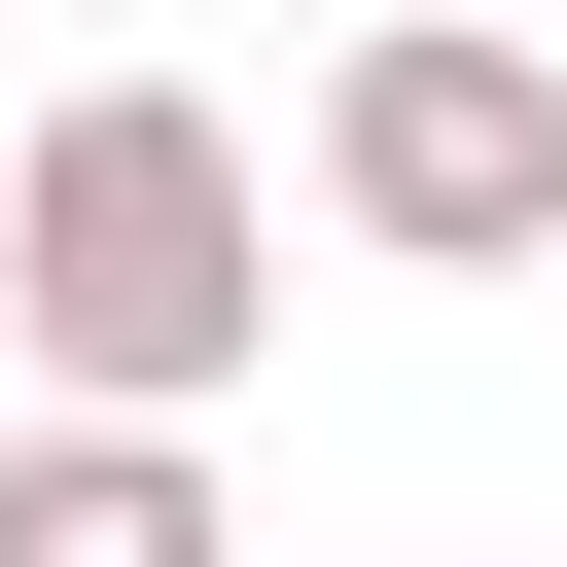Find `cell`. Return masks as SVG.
I'll list each match as a JSON object with an SVG mask.
<instances>
[{
	"label": "cell",
	"mask_w": 567,
	"mask_h": 567,
	"mask_svg": "<svg viewBox=\"0 0 567 567\" xmlns=\"http://www.w3.org/2000/svg\"><path fill=\"white\" fill-rule=\"evenodd\" d=\"M319 248H390V284H567V71H532L496 0L319 35Z\"/></svg>",
	"instance_id": "obj_2"
},
{
	"label": "cell",
	"mask_w": 567,
	"mask_h": 567,
	"mask_svg": "<svg viewBox=\"0 0 567 567\" xmlns=\"http://www.w3.org/2000/svg\"><path fill=\"white\" fill-rule=\"evenodd\" d=\"M0 354L213 425V390L284 354V142H248L213 71H71V106L0 142Z\"/></svg>",
	"instance_id": "obj_1"
},
{
	"label": "cell",
	"mask_w": 567,
	"mask_h": 567,
	"mask_svg": "<svg viewBox=\"0 0 567 567\" xmlns=\"http://www.w3.org/2000/svg\"><path fill=\"white\" fill-rule=\"evenodd\" d=\"M0 567H248V532H213V425L35 390V425H0Z\"/></svg>",
	"instance_id": "obj_3"
}]
</instances>
